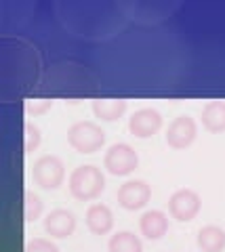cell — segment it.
I'll list each match as a JSON object with an SVG mask.
<instances>
[{"instance_id": "2", "label": "cell", "mask_w": 225, "mask_h": 252, "mask_svg": "<svg viewBox=\"0 0 225 252\" xmlns=\"http://www.w3.org/2000/svg\"><path fill=\"white\" fill-rule=\"evenodd\" d=\"M67 143L78 154H95L105 143V132L97 122L82 120L67 128Z\"/></svg>"}, {"instance_id": "4", "label": "cell", "mask_w": 225, "mask_h": 252, "mask_svg": "<svg viewBox=\"0 0 225 252\" xmlns=\"http://www.w3.org/2000/svg\"><path fill=\"white\" fill-rule=\"evenodd\" d=\"M103 166L114 177H127L139 166V156L129 143H114L103 156Z\"/></svg>"}, {"instance_id": "16", "label": "cell", "mask_w": 225, "mask_h": 252, "mask_svg": "<svg viewBox=\"0 0 225 252\" xmlns=\"http://www.w3.org/2000/svg\"><path fill=\"white\" fill-rule=\"evenodd\" d=\"M42 215V200L36 193L26 191L23 193V220L26 223H34L36 219Z\"/></svg>"}, {"instance_id": "11", "label": "cell", "mask_w": 225, "mask_h": 252, "mask_svg": "<svg viewBox=\"0 0 225 252\" xmlns=\"http://www.w3.org/2000/svg\"><path fill=\"white\" fill-rule=\"evenodd\" d=\"M139 229H141V235L147 240H152V242L160 240L168 231V217L162 210H147L139 219Z\"/></svg>"}, {"instance_id": "18", "label": "cell", "mask_w": 225, "mask_h": 252, "mask_svg": "<svg viewBox=\"0 0 225 252\" xmlns=\"http://www.w3.org/2000/svg\"><path fill=\"white\" fill-rule=\"evenodd\" d=\"M23 252H59V248L46 238H34L32 242L26 244V250Z\"/></svg>"}, {"instance_id": "3", "label": "cell", "mask_w": 225, "mask_h": 252, "mask_svg": "<svg viewBox=\"0 0 225 252\" xmlns=\"http://www.w3.org/2000/svg\"><path fill=\"white\" fill-rule=\"evenodd\" d=\"M32 177L38 187L46 189V191H55L64 185L65 166L57 156H40L32 166Z\"/></svg>"}, {"instance_id": "15", "label": "cell", "mask_w": 225, "mask_h": 252, "mask_svg": "<svg viewBox=\"0 0 225 252\" xmlns=\"http://www.w3.org/2000/svg\"><path fill=\"white\" fill-rule=\"evenodd\" d=\"M107 250L110 252H143V244L135 233L118 231L107 242Z\"/></svg>"}, {"instance_id": "7", "label": "cell", "mask_w": 225, "mask_h": 252, "mask_svg": "<svg viewBox=\"0 0 225 252\" xmlns=\"http://www.w3.org/2000/svg\"><path fill=\"white\" fill-rule=\"evenodd\" d=\"M198 135V124L192 116H177L173 122L168 124L166 130V143L173 149H185L190 147Z\"/></svg>"}, {"instance_id": "9", "label": "cell", "mask_w": 225, "mask_h": 252, "mask_svg": "<svg viewBox=\"0 0 225 252\" xmlns=\"http://www.w3.org/2000/svg\"><path fill=\"white\" fill-rule=\"evenodd\" d=\"M76 229V217L72 210H65V208H57V210H51L44 219V231L46 235L55 240H65L74 233Z\"/></svg>"}, {"instance_id": "12", "label": "cell", "mask_w": 225, "mask_h": 252, "mask_svg": "<svg viewBox=\"0 0 225 252\" xmlns=\"http://www.w3.org/2000/svg\"><path fill=\"white\" fill-rule=\"evenodd\" d=\"M93 114L101 122H116L127 112V101L122 99H95L93 101Z\"/></svg>"}, {"instance_id": "1", "label": "cell", "mask_w": 225, "mask_h": 252, "mask_svg": "<svg viewBox=\"0 0 225 252\" xmlns=\"http://www.w3.org/2000/svg\"><path fill=\"white\" fill-rule=\"evenodd\" d=\"M67 185H69V193H72L76 200L91 202V200H97L99 195L103 193L105 177L97 166L84 164V166H78L72 170Z\"/></svg>"}, {"instance_id": "19", "label": "cell", "mask_w": 225, "mask_h": 252, "mask_svg": "<svg viewBox=\"0 0 225 252\" xmlns=\"http://www.w3.org/2000/svg\"><path fill=\"white\" fill-rule=\"evenodd\" d=\"M53 107V101H42V103H38V101H28L26 103V112H30V114H42V112H46V109H51Z\"/></svg>"}, {"instance_id": "17", "label": "cell", "mask_w": 225, "mask_h": 252, "mask_svg": "<svg viewBox=\"0 0 225 252\" xmlns=\"http://www.w3.org/2000/svg\"><path fill=\"white\" fill-rule=\"evenodd\" d=\"M40 128H38L36 124H30L26 122L23 124V152L26 154H32L38 149V145H40Z\"/></svg>"}, {"instance_id": "6", "label": "cell", "mask_w": 225, "mask_h": 252, "mask_svg": "<svg viewBox=\"0 0 225 252\" xmlns=\"http://www.w3.org/2000/svg\"><path fill=\"white\" fill-rule=\"evenodd\" d=\"M150 198H152V187L139 179L127 181L124 185H120L118 193H116L118 206H122L124 210H141L143 206H147Z\"/></svg>"}, {"instance_id": "5", "label": "cell", "mask_w": 225, "mask_h": 252, "mask_svg": "<svg viewBox=\"0 0 225 252\" xmlns=\"http://www.w3.org/2000/svg\"><path fill=\"white\" fill-rule=\"evenodd\" d=\"M202 200L193 189H179L168 198V215L179 223H188L198 217Z\"/></svg>"}, {"instance_id": "10", "label": "cell", "mask_w": 225, "mask_h": 252, "mask_svg": "<svg viewBox=\"0 0 225 252\" xmlns=\"http://www.w3.org/2000/svg\"><path fill=\"white\" fill-rule=\"evenodd\" d=\"M84 223H87L89 231L95 235H107L114 227V215L105 204H91L87 215H84Z\"/></svg>"}, {"instance_id": "14", "label": "cell", "mask_w": 225, "mask_h": 252, "mask_svg": "<svg viewBox=\"0 0 225 252\" xmlns=\"http://www.w3.org/2000/svg\"><path fill=\"white\" fill-rule=\"evenodd\" d=\"M196 244L202 252H223L225 250V231L217 225H206L198 231Z\"/></svg>"}, {"instance_id": "8", "label": "cell", "mask_w": 225, "mask_h": 252, "mask_svg": "<svg viewBox=\"0 0 225 252\" xmlns=\"http://www.w3.org/2000/svg\"><path fill=\"white\" fill-rule=\"evenodd\" d=\"M162 126V116L158 109L154 107H143L129 118V132L137 139H150L160 130Z\"/></svg>"}, {"instance_id": "13", "label": "cell", "mask_w": 225, "mask_h": 252, "mask_svg": "<svg viewBox=\"0 0 225 252\" xmlns=\"http://www.w3.org/2000/svg\"><path fill=\"white\" fill-rule=\"evenodd\" d=\"M200 118L208 132H225V101H208Z\"/></svg>"}]
</instances>
